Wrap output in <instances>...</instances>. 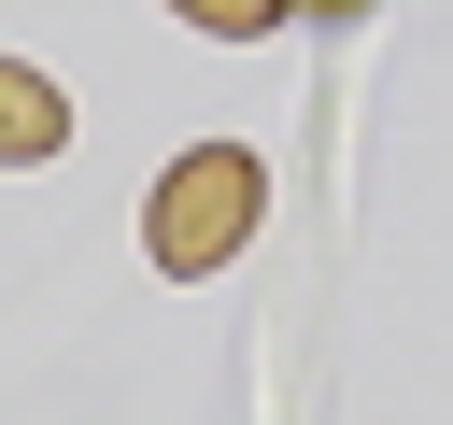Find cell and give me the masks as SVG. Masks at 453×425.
Wrapping results in <instances>:
<instances>
[{"instance_id": "obj_4", "label": "cell", "mask_w": 453, "mask_h": 425, "mask_svg": "<svg viewBox=\"0 0 453 425\" xmlns=\"http://www.w3.org/2000/svg\"><path fill=\"white\" fill-rule=\"evenodd\" d=\"M283 14H368V0H283Z\"/></svg>"}, {"instance_id": "obj_3", "label": "cell", "mask_w": 453, "mask_h": 425, "mask_svg": "<svg viewBox=\"0 0 453 425\" xmlns=\"http://www.w3.org/2000/svg\"><path fill=\"white\" fill-rule=\"evenodd\" d=\"M184 28H212V42H255V28H283V0H170Z\"/></svg>"}, {"instance_id": "obj_2", "label": "cell", "mask_w": 453, "mask_h": 425, "mask_svg": "<svg viewBox=\"0 0 453 425\" xmlns=\"http://www.w3.org/2000/svg\"><path fill=\"white\" fill-rule=\"evenodd\" d=\"M57 142H71V99H57L28 57H0V156L28 170V156H57Z\"/></svg>"}, {"instance_id": "obj_1", "label": "cell", "mask_w": 453, "mask_h": 425, "mask_svg": "<svg viewBox=\"0 0 453 425\" xmlns=\"http://www.w3.org/2000/svg\"><path fill=\"white\" fill-rule=\"evenodd\" d=\"M255 212H269V170H255L241 142H198V156L156 170V198H142V255H156L170 283H212V269L255 241Z\"/></svg>"}]
</instances>
